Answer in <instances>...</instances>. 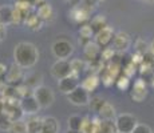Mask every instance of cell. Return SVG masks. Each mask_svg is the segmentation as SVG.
<instances>
[{"label":"cell","mask_w":154,"mask_h":133,"mask_svg":"<svg viewBox=\"0 0 154 133\" xmlns=\"http://www.w3.org/2000/svg\"><path fill=\"white\" fill-rule=\"evenodd\" d=\"M14 60L15 64L22 67L23 69L32 68L39 60V51L36 45L28 41H22L16 44L14 49Z\"/></svg>","instance_id":"obj_1"},{"label":"cell","mask_w":154,"mask_h":133,"mask_svg":"<svg viewBox=\"0 0 154 133\" xmlns=\"http://www.w3.org/2000/svg\"><path fill=\"white\" fill-rule=\"evenodd\" d=\"M118 133H131L137 126L138 120L134 114L130 113H121L114 120Z\"/></svg>","instance_id":"obj_2"},{"label":"cell","mask_w":154,"mask_h":133,"mask_svg":"<svg viewBox=\"0 0 154 133\" xmlns=\"http://www.w3.org/2000/svg\"><path fill=\"white\" fill-rule=\"evenodd\" d=\"M52 55L55 56L58 60H69L70 56L74 53V45L69 40H56L52 44Z\"/></svg>","instance_id":"obj_3"},{"label":"cell","mask_w":154,"mask_h":133,"mask_svg":"<svg viewBox=\"0 0 154 133\" xmlns=\"http://www.w3.org/2000/svg\"><path fill=\"white\" fill-rule=\"evenodd\" d=\"M32 94L36 99V101L39 103L40 108H43V109L51 106L55 100V94L52 92V89L50 87H46V85H40V87L35 88Z\"/></svg>","instance_id":"obj_4"},{"label":"cell","mask_w":154,"mask_h":133,"mask_svg":"<svg viewBox=\"0 0 154 133\" xmlns=\"http://www.w3.org/2000/svg\"><path fill=\"white\" fill-rule=\"evenodd\" d=\"M67 100H69L72 105L85 106V105H88L91 99H90V93H88L82 85H79V87L75 88L71 93L67 94Z\"/></svg>","instance_id":"obj_5"},{"label":"cell","mask_w":154,"mask_h":133,"mask_svg":"<svg viewBox=\"0 0 154 133\" xmlns=\"http://www.w3.org/2000/svg\"><path fill=\"white\" fill-rule=\"evenodd\" d=\"M24 77H26V73H24V69L22 67H19L17 64H12L10 68H8V72L5 75V82L8 85H12V87H16V85L22 84L24 82Z\"/></svg>","instance_id":"obj_6"},{"label":"cell","mask_w":154,"mask_h":133,"mask_svg":"<svg viewBox=\"0 0 154 133\" xmlns=\"http://www.w3.org/2000/svg\"><path fill=\"white\" fill-rule=\"evenodd\" d=\"M51 75L56 80L64 79L67 76L72 75V69H71V63L69 60H56L51 67Z\"/></svg>","instance_id":"obj_7"},{"label":"cell","mask_w":154,"mask_h":133,"mask_svg":"<svg viewBox=\"0 0 154 133\" xmlns=\"http://www.w3.org/2000/svg\"><path fill=\"white\" fill-rule=\"evenodd\" d=\"M130 97L133 101L142 103L147 97V84L142 79L135 80L130 88Z\"/></svg>","instance_id":"obj_8"},{"label":"cell","mask_w":154,"mask_h":133,"mask_svg":"<svg viewBox=\"0 0 154 133\" xmlns=\"http://www.w3.org/2000/svg\"><path fill=\"white\" fill-rule=\"evenodd\" d=\"M131 47V37L127 32L119 31L115 33L114 40H112V48L115 52H126Z\"/></svg>","instance_id":"obj_9"},{"label":"cell","mask_w":154,"mask_h":133,"mask_svg":"<svg viewBox=\"0 0 154 133\" xmlns=\"http://www.w3.org/2000/svg\"><path fill=\"white\" fill-rule=\"evenodd\" d=\"M114 36H115L114 29H112L111 27H106L102 31L97 32L95 36H94V41L98 44L100 49H103V48H107V47L111 45L112 40H114Z\"/></svg>","instance_id":"obj_10"},{"label":"cell","mask_w":154,"mask_h":133,"mask_svg":"<svg viewBox=\"0 0 154 133\" xmlns=\"http://www.w3.org/2000/svg\"><path fill=\"white\" fill-rule=\"evenodd\" d=\"M20 108H22L23 113L27 114V116H35V114L42 109L39 105V103H38L36 99L34 97V94L27 96V97L20 100Z\"/></svg>","instance_id":"obj_11"},{"label":"cell","mask_w":154,"mask_h":133,"mask_svg":"<svg viewBox=\"0 0 154 133\" xmlns=\"http://www.w3.org/2000/svg\"><path fill=\"white\" fill-rule=\"evenodd\" d=\"M79 85H81L79 84V77L78 76H75V75H70V76H67V77H64V79L58 80L59 91H60L62 93H64L66 96L69 93L72 92L75 88H78Z\"/></svg>","instance_id":"obj_12"},{"label":"cell","mask_w":154,"mask_h":133,"mask_svg":"<svg viewBox=\"0 0 154 133\" xmlns=\"http://www.w3.org/2000/svg\"><path fill=\"white\" fill-rule=\"evenodd\" d=\"M100 51L102 49L99 48V45L95 43V41H88L86 45H83V53L87 63H91V61H95L100 59Z\"/></svg>","instance_id":"obj_13"},{"label":"cell","mask_w":154,"mask_h":133,"mask_svg":"<svg viewBox=\"0 0 154 133\" xmlns=\"http://www.w3.org/2000/svg\"><path fill=\"white\" fill-rule=\"evenodd\" d=\"M69 15L75 23H85L86 20H88V17H90V12H88L82 4L72 5Z\"/></svg>","instance_id":"obj_14"},{"label":"cell","mask_w":154,"mask_h":133,"mask_svg":"<svg viewBox=\"0 0 154 133\" xmlns=\"http://www.w3.org/2000/svg\"><path fill=\"white\" fill-rule=\"evenodd\" d=\"M59 128L60 126L55 117L47 116L42 119V133H58Z\"/></svg>","instance_id":"obj_15"},{"label":"cell","mask_w":154,"mask_h":133,"mask_svg":"<svg viewBox=\"0 0 154 133\" xmlns=\"http://www.w3.org/2000/svg\"><path fill=\"white\" fill-rule=\"evenodd\" d=\"M99 84H100L99 75H97V73H91V75H88L87 77L82 81L81 85L87 91L88 93H91V92H94V91H97V88L99 87Z\"/></svg>","instance_id":"obj_16"},{"label":"cell","mask_w":154,"mask_h":133,"mask_svg":"<svg viewBox=\"0 0 154 133\" xmlns=\"http://www.w3.org/2000/svg\"><path fill=\"white\" fill-rule=\"evenodd\" d=\"M98 116L100 120H107V121H114L117 117V112H115L114 105H111L110 103H105L102 105V108L99 109Z\"/></svg>","instance_id":"obj_17"},{"label":"cell","mask_w":154,"mask_h":133,"mask_svg":"<svg viewBox=\"0 0 154 133\" xmlns=\"http://www.w3.org/2000/svg\"><path fill=\"white\" fill-rule=\"evenodd\" d=\"M14 7L8 4H3L0 5V23L3 25H10L12 24V19H14Z\"/></svg>","instance_id":"obj_18"},{"label":"cell","mask_w":154,"mask_h":133,"mask_svg":"<svg viewBox=\"0 0 154 133\" xmlns=\"http://www.w3.org/2000/svg\"><path fill=\"white\" fill-rule=\"evenodd\" d=\"M36 15L42 22L46 23V22H50V20L54 19V10H52L51 4L46 3V4H43L42 7L36 8Z\"/></svg>","instance_id":"obj_19"},{"label":"cell","mask_w":154,"mask_h":133,"mask_svg":"<svg viewBox=\"0 0 154 133\" xmlns=\"http://www.w3.org/2000/svg\"><path fill=\"white\" fill-rule=\"evenodd\" d=\"M79 36H81L79 43L82 41V44L86 45L88 41H91V39L95 36V32H94V29L91 28L90 24H82L81 28H79Z\"/></svg>","instance_id":"obj_20"},{"label":"cell","mask_w":154,"mask_h":133,"mask_svg":"<svg viewBox=\"0 0 154 133\" xmlns=\"http://www.w3.org/2000/svg\"><path fill=\"white\" fill-rule=\"evenodd\" d=\"M42 81H43V77H42V75H40L39 72L28 73V75H26V77H24V84L28 85L32 91H34L35 88L40 87V85H43Z\"/></svg>","instance_id":"obj_21"},{"label":"cell","mask_w":154,"mask_h":133,"mask_svg":"<svg viewBox=\"0 0 154 133\" xmlns=\"http://www.w3.org/2000/svg\"><path fill=\"white\" fill-rule=\"evenodd\" d=\"M24 23H26V25L28 27V28H31L32 31H38V29H40L42 28V25H43V23L42 20L38 17V15L36 12H31L28 15L27 17H26V20H24Z\"/></svg>","instance_id":"obj_22"},{"label":"cell","mask_w":154,"mask_h":133,"mask_svg":"<svg viewBox=\"0 0 154 133\" xmlns=\"http://www.w3.org/2000/svg\"><path fill=\"white\" fill-rule=\"evenodd\" d=\"M90 25H91V28L94 29L95 33L99 32V31H102V29L106 28V27H109L107 25V19H106L103 15H97V16H94L90 22Z\"/></svg>","instance_id":"obj_23"},{"label":"cell","mask_w":154,"mask_h":133,"mask_svg":"<svg viewBox=\"0 0 154 133\" xmlns=\"http://www.w3.org/2000/svg\"><path fill=\"white\" fill-rule=\"evenodd\" d=\"M114 84H115V87L121 91V92L130 91V88H131V81H130V77H127V76L123 75V73H121V75L118 76Z\"/></svg>","instance_id":"obj_24"},{"label":"cell","mask_w":154,"mask_h":133,"mask_svg":"<svg viewBox=\"0 0 154 133\" xmlns=\"http://www.w3.org/2000/svg\"><path fill=\"white\" fill-rule=\"evenodd\" d=\"M26 124H27L28 133H42V119L31 117Z\"/></svg>","instance_id":"obj_25"},{"label":"cell","mask_w":154,"mask_h":133,"mask_svg":"<svg viewBox=\"0 0 154 133\" xmlns=\"http://www.w3.org/2000/svg\"><path fill=\"white\" fill-rule=\"evenodd\" d=\"M69 129L72 132H81L82 125H83V117L78 116V114H72L69 119Z\"/></svg>","instance_id":"obj_26"},{"label":"cell","mask_w":154,"mask_h":133,"mask_svg":"<svg viewBox=\"0 0 154 133\" xmlns=\"http://www.w3.org/2000/svg\"><path fill=\"white\" fill-rule=\"evenodd\" d=\"M98 132L99 133H118L115 123L114 121H107V120H100L99 121Z\"/></svg>","instance_id":"obj_27"},{"label":"cell","mask_w":154,"mask_h":133,"mask_svg":"<svg viewBox=\"0 0 154 133\" xmlns=\"http://www.w3.org/2000/svg\"><path fill=\"white\" fill-rule=\"evenodd\" d=\"M70 63H71V69H72V75L78 76V77L82 71H85L86 68H87V61L81 60V59H74Z\"/></svg>","instance_id":"obj_28"},{"label":"cell","mask_w":154,"mask_h":133,"mask_svg":"<svg viewBox=\"0 0 154 133\" xmlns=\"http://www.w3.org/2000/svg\"><path fill=\"white\" fill-rule=\"evenodd\" d=\"M8 133H28L26 121L17 120V121H15V123H12V125H11Z\"/></svg>","instance_id":"obj_29"},{"label":"cell","mask_w":154,"mask_h":133,"mask_svg":"<svg viewBox=\"0 0 154 133\" xmlns=\"http://www.w3.org/2000/svg\"><path fill=\"white\" fill-rule=\"evenodd\" d=\"M32 3L31 0H16V3H15V8L19 11H22V12L24 13H31V10H32Z\"/></svg>","instance_id":"obj_30"},{"label":"cell","mask_w":154,"mask_h":133,"mask_svg":"<svg viewBox=\"0 0 154 133\" xmlns=\"http://www.w3.org/2000/svg\"><path fill=\"white\" fill-rule=\"evenodd\" d=\"M115 55H117V52L114 51V48H110V47L103 48L102 51H100V60H102L103 63H110L112 59L115 57Z\"/></svg>","instance_id":"obj_31"},{"label":"cell","mask_w":154,"mask_h":133,"mask_svg":"<svg viewBox=\"0 0 154 133\" xmlns=\"http://www.w3.org/2000/svg\"><path fill=\"white\" fill-rule=\"evenodd\" d=\"M134 48L137 53H141V55H145L146 52H149V45L143 39H137L134 43Z\"/></svg>","instance_id":"obj_32"},{"label":"cell","mask_w":154,"mask_h":133,"mask_svg":"<svg viewBox=\"0 0 154 133\" xmlns=\"http://www.w3.org/2000/svg\"><path fill=\"white\" fill-rule=\"evenodd\" d=\"M105 100L103 99H100V97H93V99L90 100V103H88V105H90V108L93 109L94 112H97L98 113L99 112V109L102 108V105L105 104Z\"/></svg>","instance_id":"obj_33"},{"label":"cell","mask_w":154,"mask_h":133,"mask_svg":"<svg viewBox=\"0 0 154 133\" xmlns=\"http://www.w3.org/2000/svg\"><path fill=\"white\" fill-rule=\"evenodd\" d=\"M12 125V121L8 119L4 113H0V131L3 132H8Z\"/></svg>","instance_id":"obj_34"},{"label":"cell","mask_w":154,"mask_h":133,"mask_svg":"<svg viewBox=\"0 0 154 133\" xmlns=\"http://www.w3.org/2000/svg\"><path fill=\"white\" fill-rule=\"evenodd\" d=\"M131 133H153V131H152V128H150L149 125H146V124L138 123L137 126H135L134 131H133Z\"/></svg>","instance_id":"obj_35"},{"label":"cell","mask_w":154,"mask_h":133,"mask_svg":"<svg viewBox=\"0 0 154 133\" xmlns=\"http://www.w3.org/2000/svg\"><path fill=\"white\" fill-rule=\"evenodd\" d=\"M7 72H8L7 64H4V63H2V61H0V79H4L5 75H7Z\"/></svg>","instance_id":"obj_36"},{"label":"cell","mask_w":154,"mask_h":133,"mask_svg":"<svg viewBox=\"0 0 154 133\" xmlns=\"http://www.w3.org/2000/svg\"><path fill=\"white\" fill-rule=\"evenodd\" d=\"M5 35H7V29H5V25H3L0 23V43L5 39Z\"/></svg>","instance_id":"obj_37"},{"label":"cell","mask_w":154,"mask_h":133,"mask_svg":"<svg viewBox=\"0 0 154 133\" xmlns=\"http://www.w3.org/2000/svg\"><path fill=\"white\" fill-rule=\"evenodd\" d=\"M31 3H32V5H34V7L39 8V7H42L43 4H46L47 0H31Z\"/></svg>","instance_id":"obj_38"},{"label":"cell","mask_w":154,"mask_h":133,"mask_svg":"<svg viewBox=\"0 0 154 133\" xmlns=\"http://www.w3.org/2000/svg\"><path fill=\"white\" fill-rule=\"evenodd\" d=\"M7 82H5V80L4 79H0V96L3 94V92L5 91V88H7Z\"/></svg>","instance_id":"obj_39"},{"label":"cell","mask_w":154,"mask_h":133,"mask_svg":"<svg viewBox=\"0 0 154 133\" xmlns=\"http://www.w3.org/2000/svg\"><path fill=\"white\" fill-rule=\"evenodd\" d=\"M149 52L152 53V55L154 56V39L152 40V43L149 44Z\"/></svg>","instance_id":"obj_40"},{"label":"cell","mask_w":154,"mask_h":133,"mask_svg":"<svg viewBox=\"0 0 154 133\" xmlns=\"http://www.w3.org/2000/svg\"><path fill=\"white\" fill-rule=\"evenodd\" d=\"M98 3H102V1H106V0H97Z\"/></svg>","instance_id":"obj_41"},{"label":"cell","mask_w":154,"mask_h":133,"mask_svg":"<svg viewBox=\"0 0 154 133\" xmlns=\"http://www.w3.org/2000/svg\"><path fill=\"white\" fill-rule=\"evenodd\" d=\"M64 1H69V3H71V1H72V0H64Z\"/></svg>","instance_id":"obj_42"},{"label":"cell","mask_w":154,"mask_h":133,"mask_svg":"<svg viewBox=\"0 0 154 133\" xmlns=\"http://www.w3.org/2000/svg\"><path fill=\"white\" fill-rule=\"evenodd\" d=\"M146 1H154V0H146Z\"/></svg>","instance_id":"obj_43"}]
</instances>
